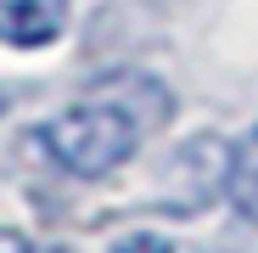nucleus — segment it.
<instances>
[{"label": "nucleus", "instance_id": "20e7f679", "mask_svg": "<svg viewBox=\"0 0 258 253\" xmlns=\"http://www.w3.org/2000/svg\"><path fill=\"white\" fill-rule=\"evenodd\" d=\"M112 253H174L163 236H146V231H135V236H118L112 242Z\"/></svg>", "mask_w": 258, "mask_h": 253}, {"label": "nucleus", "instance_id": "39448f33", "mask_svg": "<svg viewBox=\"0 0 258 253\" xmlns=\"http://www.w3.org/2000/svg\"><path fill=\"white\" fill-rule=\"evenodd\" d=\"M0 253H34V247H28V236H17V231L0 225Z\"/></svg>", "mask_w": 258, "mask_h": 253}, {"label": "nucleus", "instance_id": "f03ea898", "mask_svg": "<svg viewBox=\"0 0 258 253\" xmlns=\"http://www.w3.org/2000/svg\"><path fill=\"white\" fill-rule=\"evenodd\" d=\"M68 28V0H0V45L39 51L62 39Z\"/></svg>", "mask_w": 258, "mask_h": 253}, {"label": "nucleus", "instance_id": "f257e3e1", "mask_svg": "<svg viewBox=\"0 0 258 253\" xmlns=\"http://www.w3.org/2000/svg\"><path fill=\"white\" fill-rule=\"evenodd\" d=\"M146 141H152L146 124L123 102L96 96V90L84 102H73V107H62V113H51L45 124H34V146L45 152L62 175H73V180L112 175V169H123Z\"/></svg>", "mask_w": 258, "mask_h": 253}, {"label": "nucleus", "instance_id": "7ed1b4c3", "mask_svg": "<svg viewBox=\"0 0 258 253\" xmlns=\"http://www.w3.org/2000/svg\"><path fill=\"white\" fill-rule=\"evenodd\" d=\"M225 197L241 220L258 225V130H247L230 152H225Z\"/></svg>", "mask_w": 258, "mask_h": 253}]
</instances>
